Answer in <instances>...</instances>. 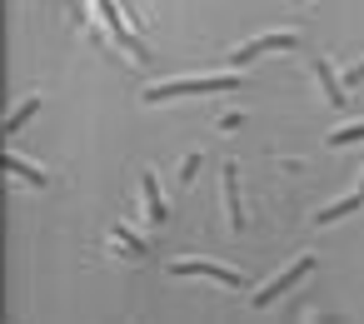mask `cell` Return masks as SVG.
I'll use <instances>...</instances> for the list:
<instances>
[{
	"label": "cell",
	"mask_w": 364,
	"mask_h": 324,
	"mask_svg": "<svg viewBox=\"0 0 364 324\" xmlns=\"http://www.w3.org/2000/svg\"><path fill=\"white\" fill-rule=\"evenodd\" d=\"M245 85L240 75H195V80H165V85H150L145 90V105H170V100H185V95H210V90H235Z\"/></svg>",
	"instance_id": "obj_1"
},
{
	"label": "cell",
	"mask_w": 364,
	"mask_h": 324,
	"mask_svg": "<svg viewBox=\"0 0 364 324\" xmlns=\"http://www.w3.org/2000/svg\"><path fill=\"white\" fill-rule=\"evenodd\" d=\"M309 269H314V254H299V259H289V264H284V269H279V274H274L264 289H255V299H250V304H255V309H269V304H274L284 289H294V284H299Z\"/></svg>",
	"instance_id": "obj_2"
},
{
	"label": "cell",
	"mask_w": 364,
	"mask_h": 324,
	"mask_svg": "<svg viewBox=\"0 0 364 324\" xmlns=\"http://www.w3.org/2000/svg\"><path fill=\"white\" fill-rule=\"evenodd\" d=\"M299 45V31H269V36H255V40H245L235 55H230V65H250L255 55H264V50H294Z\"/></svg>",
	"instance_id": "obj_3"
},
{
	"label": "cell",
	"mask_w": 364,
	"mask_h": 324,
	"mask_svg": "<svg viewBox=\"0 0 364 324\" xmlns=\"http://www.w3.org/2000/svg\"><path fill=\"white\" fill-rule=\"evenodd\" d=\"M170 274H200V279H215V284H245V274L240 269H225V264H215V259H170L165 264Z\"/></svg>",
	"instance_id": "obj_4"
},
{
	"label": "cell",
	"mask_w": 364,
	"mask_h": 324,
	"mask_svg": "<svg viewBox=\"0 0 364 324\" xmlns=\"http://www.w3.org/2000/svg\"><path fill=\"white\" fill-rule=\"evenodd\" d=\"M220 195H225V220H230V230H245V200H240V170L225 160V170H220Z\"/></svg>",
	"instance_id": "obj_5"
},
{
	"label": "cell",
	"mask_w": 364,
	"mask_h": 324,
	"mask_svg": "<svg viewBox=\"0 0 364 324\" xmlns=\"http://www.w3.org/2000/svg\"><path fill=\"white\" fill-rule=\"evenodd\" d=\"M309 75L319 80V90H324L329 110H344V85H339V70H334L324 55H314V60H309Z\"/></svg>",
	"instance_id": "obj_6"
},
{
	"label": "cell",
	"mask_w": 364,
	"mask_h": 324,
	"mask_svg": "<svg viewBox=\"0 0 364 324\" xmlns=\"http://www.w3.org/2000/svg\"><path fill=\"white\" fill-rule=\"evenodd\" d=\"M95 6H100V16H105V26H110V40H115V45H120V50H125L130 60H145L140 40H135V36H130V31L120 26V16H115V6H110V0H95Z\"/></svg>",
	"instance_id": "obj_7"
},
{
	"label": "cell",
	"mask_w": 364,
	"mask_h": 324,
	"mask_svg": "<svg viewBox=\"0 0 364 324\" xmlns=\"http://www.w3.org/2000/svg\"><path fill=\"white\" fill-rule=\"evenodd\" d=\"M140 195H145V215H150V225L160 230V225L170 220V205L160 200V180H155V170H145V175H140Z\"/></svg>",
	"instance_id": "obj_8"
},
{
	"label": "cell",
	"mask_w": 364,
	"mask_h": 324,
	"mask_svg": "<svg viewBox=\"0 0 364 324\" xmlns=\"http://www.w3.org/2000/svg\"><path fill=\"white\" fill-rule=\"evenodd\" d=\"M6 170H11L16 180H26L31 190H50V170H41V165H31V160H26V155H16V150L6 155Z\"/></svg>",
	"instance_id": "obj_9"
},
{
	"label": "cell",
	"mask_w": 364,
	"mask_h": 324,
	"mask_svg": "<svg viewBox=\"0 0 364 324\" xmlns=\"http://www.w3.org/2000/svg\"><path fill=\"white\" fill-rule=\"evenodd\" d=\"M364 205V195L359 190H349L344 200H334V205H324V210H314V225H334V220H344V215H354Z\"/></svg>",
	"instance_id": "obj_10"
},
{
	"label": "cell",
	"mask_w": 364,
	"mask_h": 324,
	"mask_svg": "<svg viewBox=\"0 0 364 324\" xmlns=\"http://www.w3.org/2000/svg\"><path fill=\"white\" fill-rule=\"evenodd\" d=\"M110 249L125 254V259H140V254H145V239H135L130 225H110Z\"/></svg>",
	"instance_id": "obj_11"
},
{
	"label": "cell",
	"mask_w": 364,
	"mask_h": 324,
	"mask_svg": "<svg viewBox=\"0 0 364 324\" xmlns=\"http://www.w3.org/2000/svg\"><path fill=\"white\" fill-rule=\"evenodd\" d=\"M41 105H46V95H41V90H31V95H26V100H21V105L6 115V135H16V130H21V125H26L36 110H41Z\"/></svg>",
	"instance_id": "obj_12"
},
{
	"label": "cell",
	"mask_w": 364,
	"mask_h": 324,
	"mask_svg": "<svg viewBox=\"0 0 364 324\" xmlns=\"http://www.w3.org/2000/svg\"><path fill=\"white\" fill-rule=\"evenodd\" d=\"M364 140V120L359 125H339V130H329V150H339V145H359Z\"/></svg>",
	"instance_id": "obj_13"
},
{
	"label": "cell",
	"mask_w": 364,
	"mask_h": 324,
	"mask_svg": "<svg viewBox=\"0 0 364 324\" xmlns=\"http://www.w3.org/2000/svg\"><path fill=\"white\" fill-rule=\"evenodd\" d=\"M339 85H344V90H359V85H364V60H354L349 70H339Z\"/></svg>",
	"instance_id": "obj_14"
},
{
	"label": "cell",
	"mask_w": 364,
	"mask_h": 324,
	"mask_svg": "<svg viewBox=\"0 0 364 324\" xmlns=\"http://www.w3.org/2000/svg\"><path fill=\"white\" fill-rule=\"evenodd\" d=\"M240 120H245L240 110H225V115H215V130H240Z\"/></svg>",
	"instance_id": "obj_15"
},
{
	"label": "cell",
	"mask_w": 364,
	"mask_h": 324,
	"mask_svg": "<svg viewBox=\"0 0 364 324\" xmlns=\"http://www.w3.org/2000/svg\"><path fill=\"white\" fill-rule=\"evenodd\" d=\"M200 160H205V155H185V165H180V180H185V185L200 175Z\"/></svg>",
	"instance_id": "obj_16"
},
{
	"label": "cell",
	"mask_w": 364,
	"mask_h": 324,
	"mask_svg": "<svg viewBox=\"0 0 364 324\" xmlns=\"http://www.w3.org/2000/svg\"><path fill=\"white\" fill-rule=\"evenodd\" d=\"M354 190H359V195H364V175H359V185H354Z\"/></svg>",
	"instance_id": "obj_17"
},
{
	"label": "cell",
	"mask_w": 364,
	"mask_h": 324,
	"mask_svg": "<svg viewBox=\"0 0 364 324\" xmlns=\"http://www.w3.org/2000/svg\"><path fill=\"white\" fill-rule=\"evenodd\" d=\"M289 6H304V0H289Z\"/></svg>",
	"instance_id": "obj_18"
}]
</instances>
